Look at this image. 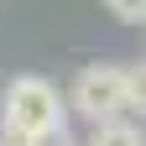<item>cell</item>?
I'll use <instances>...</instances> for the list:
<instances>
[{"mask_svg":"<svg viewBox=\"0 0 146 146\" xmlns=\"http://www.w3.org/2000/svg\"><path fill=\"white\" fill-rule=\"evenodd\" d=\"M26 146H84V141H78V136H73V131H68V125H52V131H42V136H31Z\"/></svg>","mask_w":146,"mask_h":146,"instance_id":"6","label":"cell"},{"mask_svg":"<svg viewBox=\"0 0 146 146\" xmlns=\"http://www.w3.org/2000/svg\"><path fill=\"white\" fill-rule=\"evenodd\" d=\"M84 146H146V136L136 131L131 120H104V125H94V131H89Z\"/></svg>","mask_w":146,"mask_h":146,"instance_id":"3","label":"cell"},{"mask_svg":"<svg viewBox=\"0 0 146 146\" xmlns=\"http://www.w3.org/2000/svg\"><path fill=\"white\" fill-rule=\"evenodd\" d=\"M52 125H68V94H58V84H47L42 73L11 78L0 94V146H26Z\"/></svg>","mask_w":146,"mask_h":146,"instance_id":"1","label":"cell"},{"mask_svg":"<svg viewBox=\"0 0 146 146\" xmlns=\"http://www.w3.org/2000/svg\"><path fill=\"white\" fill-rule=\"evenodd\" d=\"M68 110L84 115L89 125H104V120H125L131 104H125V68L120 63H89L73 73V89H68Z\"/></svg>","mask_w":146,"mask_h":146,"instance_id":"2","label":"cell"},{"mask_svg":"<svg viewBox=\"0 0 146 146\" xmlns=\"http://www.w3.org/2000/svg\"><path fill=\"white\" fill-rule=\"evenodd\" d=\"M125 104H131V115L146 120V58L125 68Z\"/></svg>","mask_w":146,"mask_h":146,"instance_id":"4","label":"cell"},{"mask_svg":"<svg viewBox=\"0 0 146 146\" xmlns=\"http://www.w3.org/2000/svg\"><path fill=\"white\" fill-rule=\"evenodd\" d=\"M104 11L125 26H146V0H104Z\"/></svg>","mask_w":146,"mask_h":146,"instance_id":"5","label":"cell"}]
</instances>
